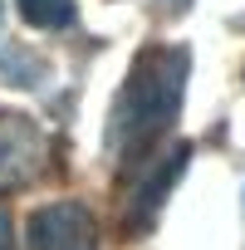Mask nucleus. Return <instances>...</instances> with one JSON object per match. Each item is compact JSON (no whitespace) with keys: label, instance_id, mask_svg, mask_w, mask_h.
Listing matches in <instances>:
<instances>
[{"label":"nucleus","instance_id":"2","mask_svg":"<svg viewBox=\"0 0 245 250\" xmlns=\"http://www.w3.org/2000/svg\"><path fill=\"white\" fill-rule=\"evenodd\" d=\"M191 162V147L186 143H172L167 152H157L152 162H143L138 172L122 177V187H128V196H122V216H128V230H152V221L162 216L167 206V191L182 182Z\"/></svg>","mask_w":245,"mask_h":250},{"label":"nucleus","instance_id":"4","mask_svg":"<svg viewBox=\"0 0 245 250\" xmlns=\"http://www.w3.org/2000/svg\"><path fill=\"white\" fill-rule=\"evenodd\" d=\"M44 157H49V138L40 133V123L0 108V191L35 182L44 172Z\"/></svg>","mask_w":245,"mask_h":250},{"label":"nucleus","instance_id":"1","mask_svg":"<svg viewBox=\"0 0 245 250\" xmlns=\"http://www.w3.org/2000/svg\"><path fill=\"white\" fill-rule=\"evenodd\" d=\"M186 79H191L186 44H147L133 59L128 79H122V88L113 98V113H108V157L118 162L122 177L172 147Z\"/></svg>","mask_w":245,"mask_h":250},{"label":"nucleus","instance_id":"5","mask_svg":"<svg viewBox=\"0 0 245 250\" xmlns=\"http://www.w3.org/2000/svg\"><path fill=\"white\" fill-rule=\"evenodd\" d=\"M20 20L35 30H74L79 25V5L74 0H15Z\"/></svg>","mask_w":245,"mask_h":250},{"label":"nucleus","instance_id":"7","mask_svg":"<svg viewBox=\"0 0 245 250\" xmlns=\"http://www.w3.org/2000/svg\"><path fill=\"white\" fill-rule=\"evenodd\" d=\"M152 5H157V10H162V15H182V10H186V5H191V0H152Z\"/></svg>","mask_w":245,"mask_h":250},{"label":"nucleus","instance_id":"6","mask_svg":"<svg viewBox=\"0 0 245 250\" xmlns=\"http://www.w3.org/2000/svg\"><path fill=\"white\" fill-rule=\"evenodd\" d=\"M0 250H15V226H10L5 211H0Z\"/></svg>","mask_w":245,"mask_h":250},{"label":"nucleus","instance_id":"3","mask_svg":"<svg viewBox=\"0 0 245 250\" xmlns=\"http://www.w3.org/2000/svg\"><path fill=\"white\" fill-rule=\"evenodd\" d=\"M30 250H98V221L83 201H49L25 221Z\"/></svg>","mask_w":245,"mask_h":250}]
</instances>
